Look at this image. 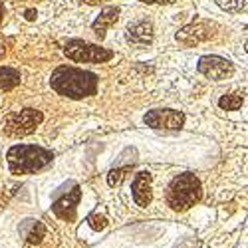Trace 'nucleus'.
<instances>
[{
    "label": "nucleus",
    "mask_w": 248,
    "mask_h": 248,
    "mask_svg": "<svg viewBox=\"0 0 248 248\" xmlns=\"http://www.w3.org/2000/svg\"><path fill=\"white\" fill-rule=\"evenodd\" d=\"M197 70L209 79H226L234 74V66L231 60L220 58V56H202L197 64Z\"/></svg>",
    "instance_id": "obj_8"
},
{
    "label": "nucleus",
    "mask_w": 248,
    "mask_h": 248,
    "mask_svg": "<svg viewBox=\"0 0 248 248\" xmlns=\"http://www.w3.org/2000/svg\"><path fill=\"white\" fill-rule=\"evenodd\" d=\"M246 54H248V42H246Z\"/></svg>",
    "instance_id": "obj_24"
},
{
    "label": "nucleus",
    "mask_w": 248,
    "mask_h": 248,
    "mask_svg": "<svg viewBox=\"0 0 248 248\" xmlns=\"http://www.w3.org/2000/svg\"><path fill=\"white\" fill-rule=\"evenodd\" d=\"M217 2L226 12H242L248 8V0H217Z\"/></svg>",
    "instance_id": "obj_17"
},
{
    "label": "nucleus",
    "mask_w": 248,
    "mask_h": 248,
    "mask_svg": "<svg viewBox=\"0 0 248 248\" xmlns=\"http://www.w3.org/2000/svg\"><path fill=\"white\" fill-rule=\"evenodd\" d=\"M20 231H22V234L26 236L30 244H40L46 236V226L40 220H26Z\"/></svg>",
    "instance_id": "obj_13"
},
{
    "label": "nucleus",
    "mask_w": 248,
    "mask_h": 248,
    "mask_svg": "<svg viewBox=\"0 0 248 248\" xmlns=\"http://www.w3.org/2000/svg\"><path fill=\"white\" fill-rule=\"evenodd\" d=\"M18 84H20V74L14 68H8V66L0 68V92L14 90Z\"/></svg>",
    "instance_id": "obj_14"
},
{
    "label": "nucleus",
    "mask_w": 248,
    "mask_h": 248,
    "mask_svg": "<svg viewBox=\"0 0 248 248\" xmlns=\"http://www.w3.org/2000/svg\"><path fill=\"white\" fill-rule=\"evenodd\" d=\"M64 54L68 56V60L78 62V64H103V62L113 58L111 50L92 42H84V40H70L64 48Z\"/></svg>",
    "instance_id": "obj_4"
},
{
    "label": "nucleus",
    "mask_w": 248,
    "mask_h": 248,
    "mask_svg": "<svg viewBox=\"0 0 248 248\" xmlns=\"http://www.w3.org/2000/svg\"><path fill=\"white\" fill-rule=\"evenodd\" d=\"M215 28L217 24L211 22V20H197V22L185 26L177 32V42H181L183 46L201 44L204 40H211L215 36Z\"/></svg>",
    "instance_id": "obj_7"
},
{
    "label": "nucleus",
    "mask_w": 248,
    "mask_h": 248,
    "mask_svg": "<svg viewBox=\"0 0 248 248\" xmlns=\"http://www.w3.org/2000/svg\"><path fill=\"white\" fill-rule=\"evenodd\" d=\"M8 167L12 175H30L40 169L48 167L52 163L54 155L52 151L44 147H36V145H14L10 147L8 155Z\"/></svg>",
    "instance_id": "obj_2"
},
{
    "label": "nucleus",
    "mask_w": 248,
    "mask_h": 248,
    "mask_svg": "<svg viewBox=\"0 0 248 248\" xmlns=\"http://www.w3.org/2000/svg\"><path fill=\"white\" fill-rule=\"evenodd\" d=\"M42 121H44L42 111L32 109V108L20 109V111H14V113H10L6 117V121H4V133L8 137H26V135L34 133L36 127Z\"/></svg>",
    "instance_id": "obj_5"
},
{
    "label": "nucleus",
    "mask_w": 248,
    "mask_h": 248,
    "mask_svg": "<svg viewBox=\"0 0 248 248\" xmlns=\"http://www.w3.org/2000/svg\"><path fill=\"white\" fill-rule=\"evenodd\" d=\"M4 50V46H2V40H0V52H2Z\"/></svg>",
    "instance_id": "obj_23"
},
{
    "label": "nucleus",
    "mask_w": 248,
    "mask_h": 248,
    "mask_svg": "<svg viewBox=\"0 0 248 248\" xmlns=\"http://www.w3.org/2000/svg\"><path fill=\"white\" fill-rule=\"evenodd\" d=\"M99 78L88 70H79L72 66H60L50 78V86L56 93L70 99H84L95 95Z\"/></svg>",
    "instance_id": "obj_1"
},
{
    "label": "nucleus",
    "mask_w": 248,
    "mask_h": 248,
    "mask_svg": "<svg viewBox=\"0 0 248 248\" xmlns=\"http://www.w3.org/2000/svg\"><path fill=\"white\" fill-rule=\"evenodd\" d=\"M24 16H26V20H36V16H38V12H36L34 8H28V10L24 12Z\"/></svg>",
    "instance_id": "obj_20"
},
{
    "label": "nucleus",
    "mask_w": 248,
    "mask_h": 248,
    "mask_svg": "<svg viewBox=\"0 0 248 248\" xmlns=\"http://www.w3.org/2000/svg\"><path fill=\"white\" fill-rule=\"evenodd\" d=\"M86 4H103V2H109V0H84Z\"/></svg>",
    "instance_id": "obj_21"
},
{
    "label": "nucleus",
    "mask_w": 248,
    "mask_h": 248,
    "mask_svg": "<svg viewBox=\"0 0 248 248\" xmlns=\"http://www.w3.org/2000/svg\"><path fill=\"white\" fill-rule=\"evenodd\" d=\"M141 2H145V4H173L175 0H141Z\"/></svg>",
    "instance_id": "obj_19"
},
{
    "label": "nucleus",
    "mask_w": 248,
    "mask_h": 248,
    "mask_svg": "<svg viewBox=\"0 0 248 248\" xmlns=\"http://www.w3.org/2000/svg\"><path fill=\"white\" fill-rule=\"evenodd\" d=\"M2 18H4V4L0 2V22H2Z\"/></svg>",
    "instance_id": "obj_22"
},
{
    "label": "nucleus",
    "mask_w": 248,
    "mask_h": 248,
    "mask_svg": "<svg viewBox=\"0 0 248 248\" xmlns=\"http://www.w3.org/2000/svg\"><path fill=\"white\" fill-rule=\"evenodd\" d=\"M90 226L93 231H103L106 229V224H108V220H106V217H101V215H93V217H90Z\"/></svg>",
    "instance_id": "obj_18"
},
{
    "label": "nucleus",
    "mask_w": 248,
    "mask_h": 248,
    "mask_svg": "<svg viewBox=\"0 0 248 248\" xmlns=\"http://www.w3.org/2000/svg\"><path fill=\"white\" fill-rule=\"evenodd\" d=\"M242 101H244V95L240 92H234V93H229V95H222L218 99V108L226 109V111H236V109H240Z\"/></svg>",
    "instance_id": "obj_15"
},
{
    "label": "nucleus",
    "mask_w": 248,
    "mask_h": 248,
    "mask_svg": "<svg viewBox=\"0 0 248 248\" xmlns=\"http://www.w3.org/2000/svg\"><path fill=\"white\" fill-rule=\"evenodd\" d=\"M119 12H121V10H119L117 6H108V8H103V10L99 12V16L93 20L92 30H93V34H95L99 40L106 38L108 28L113 26L117 20H119Z\"/></svg>",
    "instance_id": "obj_12"
},
{
    "label": "nucleus",
    "mask_w": 248,
    "mask_h": 248,
    "mask_svg": "<svg viewBox=\"0 0 248 248\" xmlns=\"http://www.w3.org/2000/svg\"><path fill=\"white\" fill-rule=\"evenodd\" d=\"M143 119L149 127L165 131H179L185 125V113L177 109H151Z\"/></svg>",
    "instance_id": "obj_6"
},
{
    "label": "nucleus",
    "mask_w": 248,
    "mask_h": 248,
    "mask_svg": "<svg viewBox=\"0 0 248 248\" xmlns=\"http://www.w3.org/2000/svg\"><path fill=\"white\" fill-rule=\"evenodd\" d=\"M79 199H81V191H79V187H74L66 195L56 199V202L52 204L54 215L60 217L62 220H72L76 217V206H78Z\"/></svg>",
    "instance_id": "obj_10"
},
{
    "label": "nucleus",
    "mask_w": 248,
    "mask_h": 248,
    "mask_svg": "<svg viewBox=\"0 0 248 248\" xmlns=\"http://www.w3.org/2000/svg\"><path fill=\"white\" fill-rule=\"evenodd\" d=\"M133 165H121V167H113L108 175V183L109 187H117V185H121V181L127 177V173L131 171Z\"/></svg>",
    "instance_id": "obj_16"
},
{
    "label": "nucleus",
    "mask_w": 248,
    "mask_h": 248,
    "mask_svg": "<svg viewBox=\"0 0 248 248\" xmlns=\"http://www.w3.org/2000/svg\"><path fill=\"white\" fill-rule=\"evenodd\" d=\"M201 181L193 173H183L173 179L167 189V204L173 211H187L201 199Z\"/></svg>",
    "instance_id": "obj_3"
},
{
    "label": "nucleus",
    "mask_w": 248,
    "mask_h": 248,
    "mask_svg": "<svg viewBox=\"0 0 248 248\" xmlns=\"http://www.w3.org/2000/svg\"><path fill=\"white\" fill-rule=\"evenodd\" d=\"M131 193H133V201L139 206H147L153 199V177L147 171H141L135 175L133 185H131Z\"/></svg>",
    "instance_id": "obj_11"
},
{
    "label": "nucleus",
    "mask_w": 248,
    "mask_h": 248,
    "mask_svg": "<svg viewBox=\"0 0 248 248\" xmlns=\"http://www.w3.org/2000/svg\"><path fill=\"white\" fill-rule=\"evenodd\" d=\"M153 24L151 20H135V22H131L125 30V38L127 42L135 48H145L153 42Z\"/></svg>",
    "instance_id": "obj_9"
}]
</instances>
